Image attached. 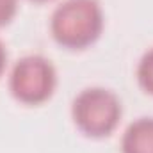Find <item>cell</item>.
Returning a JSON list of instances; mask_svg holds the SVG:
<instances>
[{
  "label": "cell",
  "instance_id": "1",
  "mask_svg": "<svg viewBox=\"0 0 153 153\" xmlns=\"http://www.w3.org/2000/svg\"><path fill=\"white\" fill-rule=\"evenodd\" d=\"M103 22L98 0H64L52 13L50 32L61 46L82 50L100 38Z\"/></svg>",
  "mask_w": 153,
  "mask_h": 153
},
{
  "label": "cell",
  "instance_id": "2",
  "mask_svg": "<svg viewBox=\"0 0 153 153\" xmlns=\"http://www.w3.org/2000/svg\"><path fill=\"white\" fill-rule=\"evenodd\" d=\"M76 128L89 137H107L121 119V102L111 89L85 87L71 103Z\"/></svg>",
  "mask_w": 153,
  "mask_h": 153
},
{
  "label": "cell",
  "instance_id": "3",
  "mask_svg": "<svg viewBox=\"0 0 153 153\" xmlns=\"http://www.w3.org/2000/svg\"><path fill=\"white\" fill-rule=\"evenodd\" d=\"M57 85V71L53 64L39 55H25L18 59L9 73L11 94L25 105H39L46 102Z\"/></svg>",
  "mask_w": 153,
  "mask_h": 153
},
{
  "label": "cell",
  "instance_id": "4",
  "mask_svg": "<svg viewBox=\"0 0 153 153\" xmlns=\"http://www.w3.org/2000/svg\"><path fill=\"white\" fill-rule=\"evenodd\" d=\"M121 153H153V117H139L126 126Z\"/></svg>",
  "mask_w": 153,
  "mask_h": 153
},
{
  "label": "cell",
  "instance_id": "5",
  "mask_svg": "<svg viewBox=\"0 0 153 153\" xmlns=\"http://www.w3.org/2000/svg\"><path fill=\"white\" fill-rule=\"evenodd\" d=\"M137 82L144 93L153 94V48L143 53L137 64Z\"/></svg>",
  "mask_w": 153,
  "mask_h": 153
},
{
  "label": "cell",
  "instance_id": "6",
  "mask_svg": "<svg viewBox=\"0 0 153 153\" xmlns=\"http://www.w3.org/2000/svg\"><path fill=\"white\" fill-rule=\"evenodd\" d=\"M18 11V0H0V27H5Z\"/></svg>",
  "mask_w": 153,
  "mask_h": 153
},
{
  "label": "cell",
  "instance_id": "7",
  "mask_svg": "<svg viewBox=\"0 0 153 153\" xmlns=\"http://www.w3.org/2000/svg\"><path fill=\"white\" fill-rule=\"evenodd\" d=\"M5 64H7V50H5V45L4 41L0 39V76L5 70Z\"/></svg>",
  "mask_w": 153,
  "mask_h": 153
},
{
  "label": "cell",
  "instance_id": "8",
  "mask_svg": "<svg viewBox=\"0 0 153 153\" xmlns=\"http://www.w3.org/2000/svg\"><path fill=\"white\" fill-rule=\"evenodd\" d=\"M32 2H46V0H32Z\"/></svg>",
  "mask_w": 153,
  "mask_h": 153
}]
</instances>
